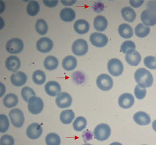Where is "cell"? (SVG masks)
<instances>
[{"mask_svg": "<svg viewBox=\"0 0 156 145\" xmlns=\"http://www.w3.org/2000/svg\"><path fill=\"white\" fill-rule=\"evenodd\" d=\"M134 79L137 82L138 85L141 88L146 89L151 87L154 83L153 75L145 68H140L136 71L134 74Z\"/></svg>", "mask_w": 156, "mask_h": 145, "instance_id": "obj_1", "label": "cell"}, {"mask_svg": "<svg viewBox=\"0 0 156 145\" xmlns=\"http://www.w3.org/2000/svg\"><path fill=\"white\" fill-rule=\"evenodd\" d=\"M110 134L111 129L108 124L105 123L98 124L94 130V136L98 141H106L110 136Z\"/></svg>", "mask_w": 156, "mask_h": 145, "instance_id": "obj_2", "label": "cell"}, {"mask_svg": "<svg viewBox=\"0 0 156 145\" xmlns=\"http://www.w3.org/2000/svg\"><path fill=\"white\" fill-rule=\"evenodd\" d=\"M107 69L110 75H112L114 77H119L123 72V63L117 58H113L108 61L107 64Z\"/></svg>", "mask_w": 156, "mask_h": 145, "instance_id": "obj_3", "label": "cell"}, {"mask_svg": "<svg viewBox=\"0 0 156 145\" xmlns=\"http://www.w3.org/2000/svg\"><path fill=\"white\" fill-rule=\"evenodd\" d=\"M43 108H44V102L39 97H32L27 102V109L32 114H39L41 113Z\"/></svg>", "mask_w": 156, "mask_h": 145, "instance_id": "obj_4", "label": "cell"}, {"mask_svg": "<svg viewBox=\"0 0 156 145\" xmlns=\"http://www.w3.org/2000/svg\"><path fill=\"white\" fill-rule=\"evenodd\" d=\"M9 117L12 124L15 128H21L24 125L25 116L23 112L20 109L14 108L9 112Z\"/></svg>", "mask_w": 156, "mask_h": 145, "instance_id": "obj_5", "label": "cell"}, {"mask_svg": "<svg viewBox=\"0 0 156 145\" xmlns=\"http://www.w3.org/2000/svg\"><path fill=\"white\" fill-rule=\"evenodd\" d=\"M5 48L10 54H20L24 48V43L19 38H12L6 42Z\"/></svg>", "mask_w": 156, "mask_h": 145, "instance_id": "obj_6", "label": "cell"}, {"mask_svg": "<svg viewBox=\"0 0 156 145\" xmlns=\"http://www.w3.org/2000/svg\"><path fill=\"white\" fill-rule=\"evenodd\" d=\"M113 79L112 78L108 75V74H101L99 75L97 79H96V85L99 89L101 91H107L113 87Z\"/></svg>", "mask_w": 156, "mask_h": 145, "instance_id": "obj_7", "label": "cell"}, {"mask_svg": "<svg viewBox=\"0 0 156 145\" xmlns=\"http://www.w3.org/2000/svg\"><path fill=\"white\" fill-rule=\"evenodd\" d=\"M72 51L74 55L79 57H82L86 55L88 51V45L87 40L83 39H78L75 40L72 46Z\"/></svg>", "mask_w": 156, "mask_h": 145, "instance_id": "obj_8", "label": "cell"}, {"mask_svg": "<svg viewBox=\"0 0 156 145\" xmlns=\"http://www.w3.org/2000/svg\"><path fill=\"white\" fill-rule=\"evenodd\" d=\"M91 44L96 48H103L108 42L107 35L101 33H93L90 35Z\"/></svg>", "mask_w": 156, "mask_h": 145, "instance_id": "obj_9", "label": "cell"}, {"mask_svg": "<svg viewBox=\"0 0 156 145\" xmlns=\"http://www.w3.org/2000/svg\"><path fill=\"white\" fill-rule=\"evenodd\" d=\"M54 47L53 41L48 37H42L36 42V48L41 53H49Z\"/></svg>", "mask_w": 156, "mask_h": 145, "instance_id": "obj_10", "label": "cell"}, {"mask_svg": "<svg viewBox=\"0 0 156 145\" xmlns=\"http://www.w3.org/2000/svg\"><path fill=\"white\" fill-rule=\"evenodd\" d=\"M73 103V98L67 92H61L56 98V104L59 108H67Z\"/></svg>", "mask_w": 156, "mask_h": 145, "instance_id": "obj_11", "label": "cell"}, {"mask_svg": "<svg viewBox=\"0 0 156 145\" xmlns=\"http://www.w3.org/2000/svg\"><path fill=\"white\" fill-rule=\"evenodd\" d=\"M140 19L142 21V24H144L147 26H154L156 25V13L149 11L145 10L142 12Z\"/></svg>", "mask_w": 156, "mask_h": 145, "instance_id": "obj_12", "label": "cell"}, {"mask_svg": "<svg viewBox=\"0 0 156 145\" xmlns=\"http://www.w3.org/2000/svg\"><path fill=\"white\" fill-rule=\"evenodd\" d=\"M26 133H27V136L32 140L38 139L42 134V128L39 123L34 122L27 127Z\"/></svg>", "mask_w": 156, "mask_h": 145, "instance_id": "obj_13", "label": "cell"}, {"mask_svg": "<svg viewBox=\"0 0 156 145\" xmlns=\"http://www.w3.org/2000/svg\"><path fill=\"white\" fill-rule=\"evenodd\" d=\"M44 90L49 96H58L59 93H61V85L56 81H49L45 84Z\"/></svg>", "mask_w": 156, "mask_h": 145, "instance_id": "obj_14", "label": "cell"}, {"mask_svg": "<svg viewBox=\"0 0 156 145\" xmlns=\"http://www.w3.org/2000/svg\"><path fill=\"white\" fill-rule=\"evenodd\" d=\"M135 103V98L131 93H123L118 98V105L123 109L131 108Z\"/></svg>", "mask_w": 156, "mask_h": 145, "instance_id": "obj_15", "label": "cell"}, {"mask_svg": "<svg viewBox=\"0 0 156 145\" xmlns=\"http://www.w3.org/2000/svg\"><path fill=\"white\" fill-rule=\"evenodd\" d=\"M5 67L11 72H18V70L20 68V60L16 56H10L5 61Z\"/></svg>", "mask_w": 156, "mask_h": 145, "instance_id": "obj_16", "label": "cell"}, {"mask_svg": "<svg viewBox=\"0 0 156 145\" xmlns=\"http://www.w3.org/2000/svg\"><path fill=\"white\" fill-rule=\"evenodd\" d=\"M27 77L22 71H18V72L13 73L11 76V82L16 87H20V86L24 85L25 84L27 83Z\"/></svg>", "mask_w": 156, "mask_h": 145, "instance_id": "obj_17", "label": "cell"}, {"mask_svg": "<svg viewBox=\"0 0 156 145\" xmlns=\"http://www.w3.org/2000/svg\"><path fill=\"white\" fill-rule=\"evenodd\" d=\"M125 61L132 66H137L141 62V56L137 50H132L125 54Z\"/></svg>", "mask_w": 156, "mask_h": 145, "instance_id": "obj_18", "label": "cell"}, {"mask_svg": "<svg viewBox=\"0 0 156 145\" xmlns=\"http://www.w3.org/2000/svg\"><path fill=\"white\" fill-rule=\"evenodd\" d=\"M75 32L79 34H85L89 31L90 25L85 19H78L75 21L73 25Z\"/></svg>", "mask_w": 156, "mask_h": 145, "instance_id": "obj_19", "label": "cell"}, {"mask_svg": "<svg viewBox=\"0 0 156 145\" xmlns=\"http://www.w3.org/2000/svg\"><path fill=\"white\" fill-rule=\"evenodd\" d=\"M133 120L140 126H147L148 124H150V122H151L150 116L147 113L141 112V111L137 112L133 115Z\"/></svg>", "mask_w": 156, "mask_h": 145, "instance_id": "obj_20", "label": "cell"}, {"mask_svg": "<svg viewBox=\"0 0 156 145\" xmlns=\"http://www.w3.org/2000/svg\"><path fill=\"white\" fill-rule=\"evenodd\" d=\"M118 33L123 39H130L133 35V29L130 25L123 23L118 26Z\"/></svg>", "mask_w": 156, "mask_h": 145, "instance_id": "obj_21", "label": "cell"}, {"mask_svg": "<svg viewBox=\"0 0 156 145\" xmlns=\"http://www.w3.org/2000/svg\"><path fill=\"white\" fill-rule=\"evenodd\" d=\"M108 26V20L105 17L99 15L94 20V27L98 32H103Z\"/></svg>", "mask_w": 156, "mask_h": 145, "instance_id": "obj_22", "label": "cell"}, {"mask_svg": "<svg viewBox=\"0 0 156 145\" xmlns=\"http://www.w3.org/2000/svg\"><path fill=\"white\" fill-rule=\"evenodd\" d=\"M60 19L65 22H72L75 19L76 13L72 8H64L60 12Z\"/></svg>", "mask_w": 156, "mask_h": 145, "instance_id": "obj_23", "label": "cell"}, {"mask_svg": "<svg viewBox=\"0 0 156 145\" xmlns=\"http://www.w3.org/2000/svg\"><path fill=\"white\" fill-rule=\"evenodd\" d=\"M121 13H122V17H123V19L126 20L127 22H130V23L133 22L137 18L136 12L130 6H126V7L122 9Z\"/></svg>", "mask_w": 156, "mask_h": 145, "instance_id": "obj_24", "label": "cell"}, {"mask_svg": "<svg viewBox=\"0 0 156 145\" xmlns=\"http://www.w3.org/2000/svg\"><path fill=\"white\" fill-rule=\"evenodd\" d=\"M62 66L66 71H72L77 66V59L73 56H67L64 58Z\"/></svg>", "mask_w": 156, "mask_h": 145, "instance_id": "obj_25", "label": "cell"}, {"mask_svg": "<svg viewBox=\"0 0 156 145\" xmlns=\"http://www.w3.org/2000/svg\"><path fill=\"white\" fill-rule=\"evenodd\" d=\"M19 103V98L16 94L14 93H9L3 98V104L7 108L15 107Z\"/></svg>", "mask_w": 156, "mask_h": 145, "instance_id": "obj_26", "label": "cell"}, {"mask_svg": "<svg viewBox=\"0 0 156 145\" xmlns=\"http://www.w3.org/2000/svg\"><path fill=\"white\" fill-rule=\"evenodd\" d=\"M75 118V113L73 110H64L60 113V121L63 124H71L73 121H74Z\"/></svg>", "mask_w": 156, "mask_h": 145, "instance_id": "obj_27", "label": "cell"}, {"mask_svg": "<svg viewBox=\"0 0 156 145\" xmlns=\"http://www.w3.org/2000/svg\"><path fill=\"white\" fill-rule=\"evenodd\" d=\"M44 68L48 71H54L58 67V60L57 57L53 56H49L46 57L43 62Z\"/></svg>", "mask_w": 156, "mask_h": 145, "instance_id": "obj_28", "label": "cell"}, {"mask_svg": "<svg viewBox=\"0 0 156 145\" xmlns=\"http://www.w3.org/2000/svg\"><path fill=\"white\" fill-rule=\"evenodd\" d=\"M134 33H135L136 36H138L139 38H145L150 33V27L140 23L136 26V27L134 29Z\"/></svg>", "mask_w": 156, "mask_h": 145, "instance_id": "obj_29", "label": "cell"}, {"mask_svg": "<svg viewBox=\"0 0 156 145\" xmlns=\"http://www.w3.org/2000/svg\"><path fill=\"white\" fill-rule=\"evenodd\" d=\"M87 119L83 116H79L74 120L73 126V129L75 131L80 132L87 128Z\"/></svg>", "mask_w": 156, "mask_h": 145, "instance_id": "obj_30", "label": "cell"}, {"mask_svg": "<svg viewBox=\"0 0 156 145\" xmlns=\"http://www.w3.org/2000/svg\"><path fill=\"white\" fill-rule=\"evenodd\" d=\"M40 5L36 1H30L27 5V12L29 16L34 17L39 13Z\"/></svg>", "mask_w": 156, "mask_h": 145, "instance_id": "obj_31", "label": "cell"}, {"mask_svg": "<svg viewBox=\"0 0 156 145\" xmlns=\"http://www.w3.org/2000/svg\"><path fill=\"white\" fill-rule=\"evenodd\" d=\"M32 79H33L34 84L41 85H43L46 81V75L41 70H37L33 73Z\"/></svg>", "mask_w": 156, "mask_h": 145, "instance_id": "obj_32", "label": "cell"}, {"mask_svg": "<svg viewBox=\"0 0 156 145\" xmlns=\"http://www.w3.org/2000/svg\"><path fill=\"white\" fill-rule=\"evenodd\" d=\"M48 29H49V26H48L47 22L44 19H38L36 21V23H35V30H36V32L38 33L39 34H41V35L46 34L47 32H48Z\"/></svg>", "mask_w": 156, "mask_h": 145, "instance_id": "obj_33", "label": "cell"}, {"mask_svg": "<svg viewBox=\"0 0 156 145\" xmlns=\"http://www.w3.org/2000/svg\"><path fill=\"white\" fill-rule=\"evenodd\" d=\"M45 143L47 145H60L61 138L56 133H49L45 138Z\"/></svg>", "mask_w": 156, "mask_h": 145, "instance_id": "obj_34", "label": "cell"}, {"mask_svg": "<svg viewBox=\"0 0 156 145\" xmlns=\"http://www.w3.org/2000/svg\"><path fill=\"white\" fill-rule=\"evenodd\" d=\"M21 96H22V98L24 99V101L26 102H28L29 99L32 98V97L35 96V92L34 91L33 89L28 87V86H25L21 90Z\"/></svg>", "mask_w": 156, "mask_h": 145, "instance_id": "obj_35", "label": "cell"}, {"mask_svg": "<svg viewBox=\"0 0 156 145\" xmlns=\"http://www.w3.org/2000/svg\"><path fill=\"white\" fill-rule=\"evenodd\" d=\"M135 48L136 45L132 40H125L121 45V52H123V54H127L132 50H136Z\"/></svg>", "mask_w": 156, "mask_h": 145, "instance_id": "obj_36", "label": "cell"}, {"mask_svg": "<svg viewBox=\"0 0 156 145\" xmlns=\"http://www.w3.org/2000/svg\"><path fill=\"white\" fill-rule=\"evenodd\" d=\"M9 126H10V121H9L8 117L5 114H1L0 115V132L1 133L6 132L9 129Z\"/></svg>", "mask_w": 156, "mask_h": 145, "instance_id": "obj_37", "label": "cell"}, {"mask_svg": "<svg viewBox=\"0 0 156 145\" xmlns=\"http://www.w3.org/2000/svg\"><path fill=\"white\" fill-rule=\"evenodd\" d=\"M144 64L150 70H156V57L148 56L144 59Z\"/></svg>", "mask_w": 156, "mask_h": 145, "instance_id": "obj_38", "label": "cell"}, {"mask_svg": "<svg viewBox=\"0 0 156 145\" xmlns=\"http://www.w3.org/2000/svg\"><path fill=\"white\" fill-rule=\"evenodd\" d=\"M147 95V90L145 88H141L139 85H137L134 89V96L138 99H143Z\"/></svg>", "mask_w": 156, "mask_h": 145, "instance_id": "obj_39", "label": "cell"}, {"mask_svg": "<svg viewBox=\"0 0 156 145\" xmlns=\"http://www.w3.org/2000/svg\"><path fill=\"white\" fill-rule=\"evenodd\" d=\"M0 145H14V139L9 135H5L0 139Z\"/></svg>", "mask_w": 156, "mask_h": 145, "instance_id": "obj_40", "label": "cell"}, {"mask_svg": "<svg viewBox=\"0 0 156 145\" xmlns=\"http://www.w3.org/2000/svg\"><path fill=\"white\" fill-rule=\"evenodd\" d=\"M147 10L156 13V1H148L147 3Z\"/></svg>", "mask_w": 156, "mask_h": 145, "instance_id": "obj_41", "label": "cell"}, {"mask_svg": "<svg viewBox=\"0 0 156 145\" xmlns=\"http://www.w3.org/2000/svg\"><path fill=\"white\" fill-rule=\"evenodd\" d=\"M93 136H94V133L92 134L89 130H87V131H86V132H84L82 134V138L84 141H90V140H92V138H93Z\"/></svg>", "mask_w": 156, "mask_h": 145, "instance_id": "obj_42", "label": "cell"}, {"mask_svg": "<svg viewBox=\"0 0 156 145\" xmlns=\"http://www.w3.org/2000/svg\"><path fill=\"white\" fill-rule=\"evenodd\" d=\"M43 4L48 6V7H55L58 4V0H54V1H49V0H44Z\"/></svg>", "mask_w": 156, "mask_h": 145, "instance_id": "obj_43", "label": "cell"}, {"mask_svg": "<svg viewBox=\"0 0 156 145\" xmlns=\"http://www.w3.org/2000/svg\"><path fill=\"white\" fill-rule=\"evenodd\" d=\"M143 4H144V1H143V0H140V1L131 0V1H130V5H132V7H140Z\"/></svg>", "mask_w": 156, "mask_h": 145, "instance_id": "obj_44", "label": "cell"}, {"mask_svg": "<svg viewBox=\"0 0 156 145\" xmlns=\"http://www.w3.org/2000/svg\"><path fill=\"white\" fill-rule=\"evenodd\" d=\"M61 3L66 5V6H70V5H73L74 4H76V0H71V1H68V0H62Z\"/></svg>", "mask_w": 156, "mask_h": 145, "instance_id": "obj_45", "label": "cell"}, {"mask_svg": "<svg viewBox=\"0 0 156 145\" xmlns=\"http://www.w3.org/2000/svg\"><path fill=\"white\" fill-rule=\"evenodd\" d=\"M0 86H1V92H0V96L3 97V95L5 94V85L3 84V83H1L0 84Z\"/></svg>", "mask_w": 156, "mask_h": 145, "instance_id": "obj_46", "label": "cell"}, {"mask_svg": "<svg viewBox=\"0 0 156 145\" xmlns=\"http://www.w3.org/2000/svg\"><path fill=\"white\" fill-rule=\"evenodd\" d=\"M152 127H153V129L156 132V120L155 121H154L153 124H152Z\"/></svg>", "mask_w": 156, "mask_h": 145, "instance_id": "obj_47", "label": "cell"}, {"mask_svg": "<svg viewBox=\"0 0 156 145\" xmlns=\"http://www.w3.org/2000/svg\"><path fill=\"white\" fill-rule=\"evenodd\" d=\"M0 4H1V12H4V6H5L4 5H5V4H4V2H2V1L0 2Z\"/></svg>", "mask_w": 156, "mask_h": 145, "instance_id": "obj_48", "label": "cell"}, {"mask_svg": "<svg viewBox=\"0 0 156 145\" xmlns=\"http://www.w3.org/2000/svg\"><path fill=\"white\" fill-rule=\"evenodd\" d=\"M0 20H1V29H2V28L4 27V24H5V23H4V20L2 19V18H0Z\"/></svg>", "mask_w": 156, "mask_h": 145, "instance_id": "obj_49", "label": "cell"}, {"mask_svg": "<svg viewBox=\"0 0 156 145\" xmlns=\"http://www.w3.org/2000/svg\"><path fill=\"white\" fill-rule=\"evenodd\" d=\"M109 145H123L122 143H110Z\"/></svg>", "mask_w": 156, "mask_h": 145, "instance_id": "obj_50", "label": "cell"}, {"mask_svg": "<svg viewBox=\"0 0 156 145\" xmlns=\"http://www.w3.org/2000/svg\"><path fill=\"white\" fill-rule=\"evenodd\" d=\"M83 145H92V144H89V143H85V144Z\"/></svg>", "mask_w": 156, "mask_h": 145, "instance_id": "obj_51", "label": "cell"}, {"mask_svg": "<svg viewBox=\"0 0 156 145\" xmlns=\"http://www.w3.org/2000/svg\"><path fill=\"white\" fill-rule=\"evenodd\" d=\"M144 145H146V144H144Z\"/></svg>", "mask_w": 156, "mask_h": 145, "instance_id": "obj_52", "label": "cell"}, {"mask_svg": "<svg viewBox=\"0 0 156 145\" xmlns=\"http://www.w3.org/2000/svg\"></svg>", "mask_w": 156, "mask_h": 145, "instance_id": "obj_53", "label": "cell"}]
</instances>
